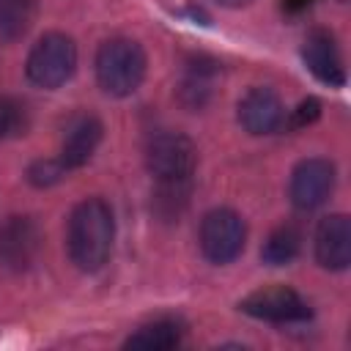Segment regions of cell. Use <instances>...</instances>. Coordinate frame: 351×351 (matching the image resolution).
Segmentation results:
<instances>
[{
    "label": "cell",
    "mask_w": 351,
    "mask_h": 351,
    "mask_svg": "<svg viewBox=\"0 0 351 351\" xmlns=\"http://www.w3.org/2000/svg\"><path fill=\"white\" fill-rule=\"evenodd\" d=\"M112 241H115L112 208L101 197H88L77 203L66 230V247L77 269L99 271L110 261Z\"/></svg>",
    "instance_id": "1"
},
{
    "label": "cell",
    "mask_w": 351,
    "mask_h": 351,
    "mask_svg": "<svg viewBox=\"0 0 351 351\" xmlns=\"http://www.w3.org/2000/svg\"><path fill=\"white\" fill-rule=\"evenodd\" d=\"M145 52L132 38H110L96 52V80L110 96H129L145 80Z\"/></svg>",
    "instance_id": "2"
},
{
    "label": "cell",
    "mask_w": 351,
    "mask_h": 351,
    "mask_svg": "<svg viewBox=\"0 0 351 351\" xmlns=\"http://www.w3.org/2000/svg\"><path fill=\"white\" fill-rule=\"evenodd\" d=\"M77 69V47L66 33H47L41 36L25 63V74L36 88L55 90L71 80Z\"/></svg>",
    "instance_id": "3"
},
{
    "label": "cell",
    "mask_w": 351,
    "mask_h": 351,
    "mask_svg": "<svg viewBox=\"0 0 351 351\" xmlns=\"http://www.w3.org/2000/svg\"><path fill=\"white\" fill-rule=\"evenodd\" d=\"M145 165L156 181H189L197 165V148L181 132H159L148 140Z\"/></svg>",
    "instance_id": "4"
},
{
    "label": "cell",
    "mask_w": 351,
    "mask_h": 351,
    "mask_svg": "<svg viewBox=\"0 0 351 351\" xmlns=\"http://www.w3.org/2000/svg\"><path fill=\"white\" fill-rule=\"evenodd\" d=\"M244 241H247V228H244V219L233 208H214L203 217L200 250L211 263L222 266V263L236 261L244 250Z\"/></svg>",
    "instance_id": "5"
},
{
    "label": "cell",
    "mask_w": 351,
    "mask_h": 351,
    "mask_svg": "<svg viewBox=\"0 0 351 351\" xmlns=\"http://www.w3.org/2000/svg\"><path fill=\"white\" fill-rule=\"evenodd\" d=\"M239 307H241V313L261 318V321H271V324H293V321L310 318L307 302L288 285L258 288L250 296H244Z\"/></svg>",
    "instance_id": "6"
},
{
    "label": "cell",
    "mask_w": 351,
    "mask_h": 351,
    "mask_svg": "<svg viewBox=\"0 0 351 351\" xmlns=\"http://www.w3.org/2000/svg\"><path fill=\"white\" fill-rule=\"evenodd\" d=\"M332 189H335V165L329 159H321V156L302 159L291 173L288 195L299 211L318 208L321 203H326Z\"/></svg>",
    "instance_id": "7"
},
{
    "label": "cell",
    "mask_w": 351,
    "mask_h": 351,
    "mask_svg": "<svg viewBox=\"0 0 351 351\" xmlns=\"http://www.w3.org/2000/svg\"><path fill=\"white\" fill-rule=\"evenodd\" d=\"M41 247L38 225L30 217H8L0 225V263L11 271L27 269Z\"/></svg>",
    "instance_id": "8"
},
{
    "label": "cell",
    "mask_w": 351,
    "mask_h": 351,
    "mask_svg": "<svg viewBox=\"0 0 351 351\" xmlns=\"http://www.w3.org/2000/svg\"><path fill=\"white\" fill-rule=\"evenodd\" d=\"M302 58H304V66L313 71L315 80L332 85V88H340L346 85V69H343V58H340V49H337V41L329 30H310L304 44H302Z\"/></svg>",
    "instance_id": "9"
},
{
    "label": "cell",
    "mask_w": 351,
    "mask_h": 351,
    "mask_svg": "<svg viewBox=\"0 0 351 351\" xmlns=\"http://www.w3.org/2000/svg\"><path fill=\"white\" fill-rule=\"evenodd\" d=\"M239 123L250 134H271L285 123V107L271 88H250L239 101Z\"/></svg>",
    "instance_id": "10"
},
{
    "label": "cell",
    "mask_w": 351,
    "mask_h": 351,
    "mask_svg": "<svg viewBox=\"0 0 351 351\" xmlns=\"http://www.w3.org/2000/svg\"><path fill=\"white\" fill-rule=\"evenodd\" d=\"M315 261L332 271H343L351 263V222L346 214H329L318 222Z\"/></svg>",
    "instance_id": "11"
},
{
    "label": "cell",
    "mask_w": 351,
    "mask_h": 351,
    "mask_svg": "<svg viewBox=\"0 0 351 351\" xmlns=\"http://www.w3.org/2000/svg\"><path fill=\"white\" fill-rule=\"evenodd\" d=\"M101 121L90 112H80L71 118V123L66 126V137H63V148H60V162L74 170L88 165V159L96 154L99 143H101Z\"/></svg>",
    "instance_id": "12"
},
{
    "label": "cell",
    "mask_w": 351,
    "mask_h": 351,
    "mask_svg": "<svg viewBox=\"0 0 351 351\" xmlns=\"http://www.w3.org/2000/svg\"><path fill=\"white\" fill-rule=\"evenodd\" d=\"M184 337V326L173 318H159L145 326H140L134 335L126 337V348H145V351H167L176 348Z\"/></svg>",
    "instance_id": "13"
},
{
    "label": "cell",
    "mask_w": 351,
    "mask_h": 351,
    "mask_svg": "<svg viewBox=\"0 0 351 351\" xmlns=\"http://www.w3.org/2000/svg\"><path fill=\"white\" fill-rule=\"evenodd\" d=\"M214 77H217V63L214 60H192L184 80H181V101L186 107H203L211 99L214 90Z\"/></svg>",
    "instance_id": "14"
},
{
    "label": "cell",
    "mask_w": 351,
    "mask_h": 351,
    "mask_svg": "<svg viewBox=\"0 0 351 351\" xmlns=\"http://www.w3.org/2000/svg\"><path fill=\"white\" fill-rule=\"evenodd\" d=\"M302 247V233L296 225H280L269 233V239L261 247V258L269 266H285L299 255Z\"/></svg>",
    "instance_id": "15"
},
{
    "label": "cell",
    "mask_w": 351,
    "mask_h": 351,
    "mask_svg": "<svg viewBox=\"0 0 351 351\" xmlns=\"http://www.w3.org/2000/svg\"><path fill=\"white\" fill-rule=\"evenodd\" d=\"M36 19V0H0V38H22Z\"/></svg>",
    "instance_id": "16"
},
{
    "label": "cell",
    "mask_w": 351,
    "mask_h": 351,
    "mask_svg": "<svg viewBox=\"0 0 351 351\" xmlns=\"http://www.w3.org/2000/svg\"><path fill=\"white\" fill-rule=\"evenodd\" d=\"M22 129H25V107L11 96H0V140L14 137Z\"/></svg>",
    "instance_id": "17"
},
{
    "label": "cell",
    "mask_w": 351,
    "mask_h": 351,
    "mask_svg": "<svg viewBox=\"0 0 351 351\" xmlns=\"http://www.w3.org/2000/svg\"><path fill=\"white\" fill-rule=\"evenodd\" d=\"M66 173H69V167H66L60 159H41V162H33V165H30L27 181H30L33 186H52V184H58Z\"/></svg>",
    "instance_id": "18"
},
{
    "label": "cell",
    "mask_w": 351,
    "mask_h": 351,
    "mask_svg": "<svg viewBox=\"0 0 351 351\" xmlns=\"http://www.w3.org/2000/svg\"><path fill=\"white\" fill-rule=\"evenodd\" d=\"M318 115H321V104H318V99H304V101L291 112L288 126H291V129H302V126L313 123Z\"/></svg>",
    "instance_id": "19"
},
{
    "label": "cell",
    "mask_w": 351,
    "mask_h": 351,
    "mask_svg": "<svg viewBox=\"0 0 351 351\" xmlns=\"http://www.w3.org/2000/svg\"><path fill=\"white\" fill-rule=\"evenodd\" d=\"M313 0H282V5L288 8V11H302V8H307Z\"/></svg>",
    "instance_id": "20"
},
{
    "label": "cell",
    "mask_w": 351,
    "mask_h": 351,
    "mask_svg": "<svg viewBox=\"0 0 351 351\" xmlns=\"http://www.w3.org/2000/svg\"><path fill=\"white\" fill-rule=\"evenodd\" d=\"M219 5H225V8H241V5H250L252 0H217Z\"/></svg>",
    "instance_id": "21"
}]
</instances>
